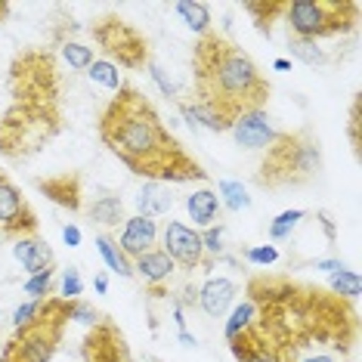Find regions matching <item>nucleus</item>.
I'll use <instances>...</instances> for the list:
<instances>
[{
	"label": "nucleus",
	"mask_w": 362,
	"mask_h": 362,
	"mask_svg": "<svg viewBox=\"0 0 362 362\" xmlns=\"http://www.w3.org/2000/svg\"><path fill=\"white\" fill-rule=\"evenodd\" d=\"M248 300L257 316L254 325L276 344L300 356L307 347L350 353L359 334L356 307L325 288L298 282L291 276H251Z\"/></svg>",
	"instance_id": "obj_1"
},
{
	"label": "nucleus",
	"mask_w": 362,
	"mask_h": 362,
	"mask_svg": "<svg viewBox=\"0 0 362 362\" xmlns=\"http://www.w3.org/2000/svg\"><path fill=\"white\" fill-rule=\"evenodd\" d=\"M103 146L134 177L149 183H204L208 170L164 127L158 109L134 84H121L96 124Z\"/></svg>",
	"instance_id": "obj_2"
},
{
	"label": "nucleus",
	"mask_w": 362,
	"mask_h": 362,
	"mask_svg": "<svg viewBox=\"0 0 362 362\" xmlns=\"http://www.w3.org/2000/svg\"><path fill=\"white\" fill-rule=\"evenodd\" d=\"M269 81L235 40L208 31L192 47V103H177L189 127L229 134L242 115L269 100Z\"/></svg>",
	"instance_id": "obj_3"
},
{
	"label": "nucleus",
	"mask_w": 362,
	"mask_h": 362,
	"mask_svg": "<svg viewBox=\"0 0 362 362\" xmlns=\"http://www.w3.org/2000/svg\"><path fill=\"white\" fill-rule=\"evenodd\" d=\"M6 93L10 103L0 115V158L28 161L65 127L56 56L44 47L16 53L6 71Z\"/></svg>",
	"instance_id": "obj_4"
},
{
	"label": "nucleus",
	"mask_w": 362,
	"mask_h": 362,
	"mask_svg": "<svg viewBox=\"0 0 362 362\" xmlns=\"http://www.w3.org/2000/svg\"><path fill=\"white\" fill-rule=\"evenodd\" d=\"M322 143L313 127L279 130L273 146L263 149L260 168L254 170V183L260 189H298L322 174Z\"/></svg>",
	"instance_id": "obj_5"
},
{
	"label": "nucleus",
	"mask_w": 362,
	"mask_h": 362,
	"mask_svg": "<svg viewBox=\"0 0 362 362\" xmlns=\"http://www.w3.org/2000/svg\"><path fill=\"white\" fill-rule=\"evenodd\" d=\"M69 322H71V300L44 298L37 316L28 325L13 328V334L4 341L0 362H50L56 350H59Z\"/></svg>",
	"instance_id": "obj_6"
},
{
	"label": "nucleus",
	"mask_w": 362,
	"mask_h": 362,
	"mask_svg": "<svg viewBox=\"0 0 362 362\" xmlns=\"http://www.w3.org/2000/svg\"><path fill=\"white\" fill-rule=\"evenodd\" d=\"M288 37L298 40H322L337 37L356 28L359 4L356 0H288L285 10Z\"/></svg>",
	"instance_id": "obj_7"
},
{
	"label": "nucleus",
	"mask_w": 362,
	"mask_h": 362,
	"mask_svg": "<svg viewBox=\"0 0 362 362\" xmlns=\"http://www.w3.org/2000/svg\"><path fill=\"white\" fill-rule=\"evenodd\" d=\"M90 35H93V44L105 53V59H109L115 69L121 65V69H127V71H136L152 62V50H149L146 35L115 13L100 16V19L90 25Z\"/></svg>",
	"instance_id": "obj_8"
},
{
	"label": "nucleus",
	"mask_w": 362,
	"mask_h": 362,
	"mask_svg": "<svg viewBox=\"0 0 362 362\" xmlns=\"http://www.w3.org/2000/svg\"><path fill=\"white\" fill-rule=\"evenodd\" d=\"M40 229L37 211L31 208L19 186L10 180L6 170H0V238L16 242L22 235H35Z\"/></svg>",
	"instance_id": "obj_9"
},
{
	"label": "nucleus",
	"mask_w": 362,
	"mask_h": 362,
	"mask_svg": "<svg viewBox=\"0 0 362 362\" xmlns=\"http://www.w3.org/2000/svg\"><path fill=\"white\" fill-rule=\"evenodd\" d=\"M81 359L84 362H134L130 344L118 322L103 316L96 325L87 328L84 341H81Z\"/></svg>",
	"instance_id": "obj_10"
},
{
	"label": "nucleus",
	"mask_w": 362,
	"mask_h": 362,
	"mask_svg": "<svg viewBox=\"0 0 362 362\" xmlns=\"http://www.w3.org/2000/svg\"><path fill=\"white\" fill-rule=\"evenodd\" d=\"M161 251L174 263H180L183 269H211L214 267V260L204 254L202 233H195L192 226L180 223V220H170V223L161 229Z\"/></svg>",
	"instance_id": "obj_11"
},
{
	"label": "nucleus",
	"mask_w": 362,
	"mask_h": 362,
	"mask_svg": "<svg viewBox=\"0 0 362 362\" xmlns=\"http://www.w3.org/2000/svg\"><path fill=\"white\" fill-rule=\"evenodd\" d=\"M226 344L233 350L235 362H298L300 359L294 350H288L282 344H276L273 337H267L254 322Z\"/></svg>",
	"instance_id": "obj_12"
},
{
	"label": "nucleus",
	"mask_w": 362,
	"mask_h": 362,
	"mask_svg": "<svg viewBox=\"0 0 362 362\" xmlns=\"http://www.w3.org/2000/svg\"><path fill=\"white\" fill-rule=\"evenodd\" d=\"M35 186L47 195L53 204L59 208L78 214L84 208V177L78 170H62V174H53V177H37Z\"/></svg>",
	"instance_id": "obj_13"
},
{
	"label": "nucleus",
	"mask_w": 362,
	"mask_h": 362,
	"mask_svg": "<svg viewBox=\"0 0 362 362\" xmlns=\"http://www.w3.org/2000/svg\"><path fill=\"white\" fill-rule=\"evenodd\" d=\"M229 134H233V139L238 146H245V149H267V146H273L279 130L273 127V121L267 118V112L257 109V112L242 115V118L229 127Z\"/></svg>",
	"instance_id": "obj_14"
},
{
	"label": "nucleus",
	"mask_w": 362,
	"mask_h": 362,
	"mask_svg": "<svg viewBox=\"0 0 362 362\" xmlns=\"http://www.w3.org/2000/svg\"><path fill=\"white\" fill-rule=\"evenodd\" d=\"M158 245V223L152 217H127L124 220V229H121V242L118 248L124 251L127 260H136L143 257L146 251H152Z\"/></svg>",
	"instance_id": "obj_15"
},
{
	"label": "nucleus",
	"mask_w": 362,
	"mask_h": 362,
	"mask_svg": "<svg viewBox=\"0 0 362 362\" xmlns=\"http://www.w3.org/2000/svg\"><path fill=\"white\" fill-rule=\"evenodd\" d=\"M13 257L19 260V267L25 269L28 276L47 273V269H56V254H53V248L37 233L16 238V242H13Z\"/></svg>",
	"instance_id": "obj_16"
},
{
	"label": "nucleus",
	"mask_w": 362,
	"mask_h": 362,
	"mask_svg": "<svg viewBox=\"0 0 362 362\" xmlns=\"http://www.w3.org/2000/svg\"><path fill=\"white\" fill-rule=\"evenodd\" d=\"M235 294H238V288L233 279H223V276L208 279V282L199 288V307L208 313L211 319H220L235 303Z\"/></svg>",
	"instance_id": "obj_17"
},
{
	"label": "nucleus",
	"mask_w": 362,
	"mask_h": 362,
	"mask_svg": "<svg viewBox=\"0 0 362 362\" xmlns=\"http://www.w3.org/2000/svg\"><path fill=\"white\" fill-rule=\"evenodd\" d=\"M134 263V276H139L146 285L152 288H158V285H164L170 276H174V269H177V263L168 257L161 248H152V251H146L143 257H136V260H130Z\"/></svg>",
	"instance_id": "obj_18"
},
{
	"label": "nucleus",
	"mask_w": 362,
	"mask_h": 362,
	"mask_svg": "<svg viewBox=\"0 0 362 362\" xmlns=\"http://www.w3.org/2000/svg\"><path fill=\"white\" fill-rule=\"evenodd\" d=\"M186 211H189V217H192V223L208 229V226H214V220H220L223 204H220L214 189H199V192H192L186 199Z\"/></svg>",
	"instance_id": "obj_19"
},
{
	"label": "nucleus",
	"mask_w": 362,
	"mask_h": 362,
	"mask_svg": "<svg viewBox=\"0 0 362 362\" xmlns=\"http://www.w3.org/2000/svg\"><path fill=\"white\" fill-rule=\"evenodd\" d=\"M136 211L139 217H161V214L170 211V204H174V195L164 189V183H146L143 189L136 192Z\"/></svg>",
	"instance_id": "obj_20"
},
{
	"label": "nucleus",
	"mask_w": 362,
	"mask_h": 362,
	"mask_svg": "<svg viewBox=\"0 0 362 362\" xmlns=\"http://www.w3.org/2000/svg\"><path fill=\"white\" fill-rule=\"evenodd\" d=\"M87 217L93 220V223H100V226H118V223H124V202H121V195H100L93 204L87 208Z\"/></svg>",
	"instance_id": "obj_21"
},
{
	"label": "nucleus",
	"mask_w": 362,
	"mask_h": 362,
	"mask_svg": "<svg viewBox=\"0 0 362 362\" xmlns=\"http://www.w3.org/2000/svg\"><path fill=\"white\" fill-rule=\"evenodd\" d=\"M96 251H100V257L105 260V267H109L112 273H118V276H124V279H134V263L124 257V251L118 248V242H115L109 233L96 235Z\"/></svg>",
	"instance_id": "obj_22"
},
{
	"label": "nucleus",
	"mask_w": 362,
	"mask_h": 362,
	"mask_svg": "<svg viewBox=\"0 0 362 362\" xmlns=\"http://www.w3.org/2000/svg\"><path fill=\"white\" fill-rule=\"evenodd\" d=\"M248 16H254V28L260 35H273V22L276 19H285V10H288V0H263V4H245Z\"/></svg>",
	"instance_id": "obj_23"
},
{
	"label": "nucleus",
	"mask_w": 362,
	"mask_h": 362,
	"mask_svg": "<svg viewBox=\"0 0 362 362\" xmlns=\"http://www.w3.org/2000/svg\"><path fill=\"white\" fill-rule=\"evenodd\" d=\"M174 10H177L180 19L186 22V28H192L199 37H204L208 31H214V28H211V22H214V19H211L208 4H195V0H186V4H177Z\"/></svg>",
	"instance_id": "obj_24"
},
{
	"label": "nucleus",
	"mask_w": 362,
	"mask_h": 362,
	"mask_svg": "<svg viewBox=\"0 0 362 362\" xmlns=\"http://www.w3.org/2000/svg\"><path fill=\"white\" fill-rule=\"evenodd\" d=\"M328 291L337 294V298H344V300H356L359 291H362V282L353 269L344 267V269H337V273H332V279H328Z\"/></svg>",
	"instance_id": "obj_25"
},
{
	"label": "nucleus",
	"mask_w": 362,
	"mask_h": 362,
	"mask_svg": "<svg viewBox=\"0 0 362 362\" xmlns=\"http://www.w3.org/2000/svg\"><path fill=\"white\" fill-rule=\"evenodd\" d=\"M217 199L220 204H226L229 211H248L251 208V195L245 192L242 183H235V180H220L217 183Z\"/></svg>",
	"instance_id": "obj_26"
},
{
	"label": "nucleus",
	"mask_w": 362,
	"mask_h": 362,
	"mask_svg": "<svg viewBox=\"0 0 362 362\" xmlns=\"http://www.w3.org/2000/svg\"><path fill=\"white\" fill-rule=\"evenodd\" d=\"M254 316H257V310H254V303L245 298L242 303H235L233 313H229V319H226V328H223V337L226 341H233V337L238 332H245L251 322H254Z\"/></svg>",
	"instance_id": "obj_27"
},
{
	"label": "nucleus",
	"mask_w": 362,
	"mask_h": 362,
	"mask_svg": "<svg viewBox=\"0 0 362 362\" xmlns=\"http://www.w3.org/2000/svg\"><path fill=\"white\" fill-rule=\"evenodd\" d=\"M288 50H291V56L303 65H325L328 56L319 44H313V40H298V37H288Z\"/></svg>",
	"instance_id": "obj_28"
},
{
	"label": "nucleus",
	"mask_w": 362,
	"mask_h": 362,
	"mask_svg": "<svg viewBox=\"0 0 362 362\" xmlns=\"http://www.w3.org/2000/svg\"><path fill=\"white\" fill-rule=\"evenodd\" d=\"M59 53H62V59L71 65L75 71H87L90 65H93V50L90 47H84V44H78V40H62L59 44Z\"/></svg>",
	"instance_id": "obj_29"
},
{
	"label": "nucleus",
	"mask_w": 362,
	"mask_h": 362,
	"mask_svg": "<svg viewBox=\"0 0 362 362\" xmlns=\"http://www.w3.org/2000/svg\"><path fill=\"white\" fill-rule=\"evenodd\" d=\"M87 78L93 81V84L105 87V90H118L121 84H124L121 75H118V69H115L109 59H93V65L87 69Z\"/></svg>",
	"instance_id": "obj_30"
},
{
	"label": "nucleus",
	"mask_w": 362,
	"mask_h": 362,
	"mask_svg": "<svg viewBox=\"0 0 362 362\" xmlns=\"http://www.w3.org/2000/svg\"><path fill=\"white\" fill-rule=\"evenodd\" d=\"M303 217H307V211H300V208L282 211V214H279V217L273 220V223H269V238H273V242H282V238H288V235L294 233V229H298V223H300Z\"/></svg>",
	"instance_id": "obj_31"
},
{
	"label": "nucleus",
	"mask_w": 362,
	"mask_h": 362,
	"mask_svg": "<svg viewBox=\"0 0 362 362\" xmlns=\"http://www.w3.org/2000/svg\"><path fill=\"white\" fill-rule=\"evenodd\" d=\"M53 279H56V269H47V273H37L31 276L25 285H22V291L28 294V300H44L53 294Z\"/></svg>",
	"instance_id": "obj_32"
},
{
	"label": "nucleus",
	"mask_w": 362,
	"mask_h": 362,
	"mask_svg": "<svg viewBox=\"0 0 362 362\" xmlns=\"http://www.w3.org/2000/svg\"><path fill=\"white\" fill-rule=\"evenodd\" d=\"M81 291H84V279H81V269L78 267H69L62 273V282H59V298L62 300H78Z\"/></svg>",
	"instance_id": "obj_33"
},
{
	"label": "nucleus",
	"mask_w": 362,
	"mask_h": 362,
	"mask_svg": "<svg viewBox=\"0 0 362 362\" xmlns=\"http://www.w3.org/2000/svg\"><path fill=\"white\" fill-rule=\"evenodd\" d=\"M242 257L248 263H254V267H273L279 260V248L276 245H251V248L242 251Z\"/></svg>",
	"instance_id": "obj_34"
},
{
	"label": "nucleus",
	"mask_w": 362,
	"mask_h": 362,
	"mask_svg": "<svg viewBox=\"0 0 362 362\" xmlns=\"http://www.w3.org/2000/svg\"><path fill=\"white\" fill-rule=\"evenodd\" d=\"M359 124H362V96L356 93L350 103V124H347V134H350V146H353V155L359 158V146H362V136H359Z\"/></svg>",
	"instance_id": "obj_35"
},
{
	"label": "nucleus",
	"mask_w": 362,
	"mask_h": 362,
	"mask_svg": "<svg viewBox=\"0 0 362 362\" xmlns=\"http://www.w3.org/2000/svg\"><path fill=\"white\" fill-rule=\"evenodd\" d=\"M103 319V313L93 307V303H87V300H71V322H81V325H96Z\"/></svg>",
	"instance_id": "obj_36"
},
{
	"label": "nucleus",
	"mask_w": 362,
	"mask_h": 362,
	"mask_svg": "<svg viewBox=\"0 0 362 362\" xmlns=\"http://www.w3.org/2000/svg\"><path fill=\"white\" fill-rule=\"evenodd\" d=\"M202 245H204V254L214 260L217 254H223V226H208L202 233Z\"/></svg>",
	"instance_id": "obj_37"
},
{
	"label": "nucleus",
	"mask_w": 362,
	"mask_h": 362,
	"mask_svg": "<svg viewBox=\"0 0 362 362\" xmlns=\"http://www.w3.org/2000/svg\"><path fill=\"white\" fill-rule=\"evenodd\" d=\"M40 303L44 300H25V303H19V307L13 310V328H19V325H28L31 319L40 313Z\"/></svg>",
	"instance_id": "obj_38"
},
{
	"label": "nucleus",
	"mask_w": 362,
	"mask_h": 362,
	"mask_svg": "<svg viewBox=\"0 0 362 362\" xmlns=\"http://www.w3.org/2000/svg\"><path fill=\"white\" fill-rule=\"evenodd\" d=\"M146 69H149V75L155 78V84L161 87V93H164V96H170V100H177V87H174V81H170L168 75H164V69H161V65L152 59L149 65H146Z\"/></svg>",
	"instance_id": "obj_39"
},
{
	"label": "nucleus",
	"mask_w": 362,
	"mask_h": 362,
	"mask_svg": "<svg viewBox=\"0 0 362 362\" xmlns=\"http://www.w3.org/2000/svg\"><path fill=\"white\" fill-rule=\"evenodd\" d=\"M62 238H65V245H69V248H78V245H81V229L75 223H65L62 226Z\"/></svg>",
	"instance_id": "obj_40"
},
{
	"label": "nucleus",
	"mask_w": 362,
	"mask_h": 362,
	"mask_svg": "<svg viewBox=\"0 0 362 362\" xmlns=\"http://www.w3.org/2000/svg\"><path fill=\"white\" fill-rule=\"evenodd\" d=\"M316 217H319V220H322V229H325L328 242H334V238H337V235H334V223H332V217H328V211H319V214H316Z\"/></svg>",
	"instance_id": "obj_41"
},
{
	"label": "nucleus",
	"mask_w": 362,
	"mask_h": 362,
	"mask_svg": "<svg viewBox=\"0 0 362 362\" xmlns=\"http://www.w3.org/2000/svg\"><path fill=\"white\" fill-rule=\"evenodd\" d=\"M316 269H328V273H337V269H344L341 260H316Z\"/></svg>",
	"instance_id": "obj_42"
},
{
	"label": "nucleus",
	"mask_w": 362,
	"mask_h": 362,
	"mask_svg": "<svg viewBox=\"0 0 362 362\" xmlns=\"http://www.w3.org/2000/svg\"><path fill=\"white\" fill-rule=\"evenodd\" d=\"M93 288H96L100 294H105V291H109V276H103V273H100V276L93 279Z\"/></svg>",
	"instance_id": "obj_43"
},
{
	"label": "nucleus",
	"mask_w": 362,
	"mask_h": 362,
	"mask_svg": "<svg viewBox=\"0 0 362 362\" xmlns=\"http://www.w3.org/2000/svg\"><path fill=\"white\" fill-rule=\"evenodd\" d=\"M298 362H334V356H332V353H316V356H303Z\"/></svg>",
	"instance_id": "obj_44"
},
{
	"label": "nucleus",
	"mask_w": 362,
	"mask_h": 362,
	"mask_svg": "<svg viewBox=\"0 0 362 362\" xmlns=\"http://www.w3.org/2000/svg\"><path fill=\"white\" fill-rule=\"evenodd\" d=\"M10 13H13V6L6 4V0H0V22H6V19H10Z\"/></svg>",
	"instance_id": "obj_45"
},
{
	"label": "nucleus",
	"mask_w": 362,
	"mask_h": 362,
	"mask_svg": "<svg viewBox=\"0 0 362 362\" xmlns=\"http://www.w3.org/2000/svg\"><path fill=\"white\" fill-rule=\"evenodd\" d=\"M273 69H276V71H288V69H291V62H288V59H276Z\"/></svg>",
	"instance_id": "obj_46"
},
{
	"label": "nucleus",
	"mask_w": 362,
	"mask_h": 362,
	"mask_svg": "<svg viewBox=\"0 0 362 362\" xmlns=\"http://www.w3.org/2000/svg\"><path fill=\"white\" fill-rule=\"evenodd\" d=\"M146 362H161V359H155V356H146Z\"/></svg>",
	"instance_id": "obj_47"
},
{
	"label": "nucleus",
	"mask_w": 362,
	"mask_h": 362,
	"mask_svg": "<svg viewBox=\"0 0 362 362\" xmlns=\"http://www.w3.org/2000/svg\"><path fill=\"white\" fill-rule=\"evenodd\" d=\"M347 362H353V359H347Z\"/></svg>",
	"instance_id": "obj_48"
}]
</instances>
